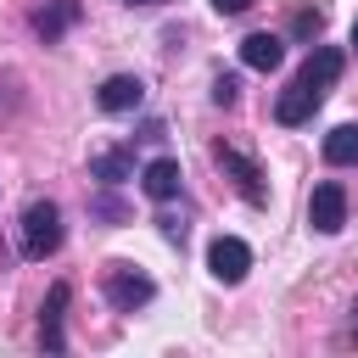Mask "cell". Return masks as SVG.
Returning a JSON list of instances; mask_svg holds the SVG:
<instances>
[{
    "label": "cell",
    "instance_id": "22",
    "mask_svg": "<svg viewBox=\"0 0 358 358\" xmlns=\"http://www.w3.org/2000/svg\"><path fill=\"white\" fill-rule=\"evenodd\" d=\"M123 6H157V0H123Z\"/></svg>",
    "mask_w": 358,
    "mask_h": 358
},
{
    "label": "cell",
    "instance_id": "4",
    "mask_svg": "<svg viewBox=\"0 0 358 358\" xmlns=\"http://www.w3.org/2000/svg\"><path fill=\"white\" fill-rule=\"evenodd\" d=\"M213 162L241 185V196H246L252 207H263V201H268V190H263V168H257L246 151H235V145H224V140H218V145H213Z\"/></svg>",
    "mask_w": 358,
    "mask_h": 358
},
{
    "label": "cell",
    "instance_id": "14",
    "mask_svg": "<svg viewBox=\"0 0 358 358\" xmlns=\"http://www.w3.org/2000/svg\"><path fill=\"white\" fill-rule=\"evenodd\" d=\"M319 151H324L330 168H358V123H336Z\"/></svg>",
    "mask_w": 358,
    "mask_h": 358
},
{
    "label": "cell",
    "instance_id": "11",
    "mask_svg": "<svg viewBox=\"0 0 358 358\" xmlns=\"http://www.w3.org/2000/svg\"><path fill=\"white\" fill-rule=\"evenodd\" d=\"M241 62H246L252 73H274V67L285 62V34H268V28L246 34V39H241Z\"/></svg>",
    "mask_w": 358,
    "mask_h": 358
},
{
    "label": "cell",
    "instance_id": "10",
    "mask_svg": "<svg viewBox=\"0 0 358 358\" xmlns=\"http://www.w3.org/2000/svg\"><path fill=\"white\" fill-rule=\"evenodd\" d=\"M78 17H84V6H78V0H45V6H34V17H28V22H34V34H39L45 45H56Z\"/></svg>",
    "mask_w": 358,
    "mask_h": 358
},
{
    "label": "cell",
    "instance_id": "2",
    "mask_svg": "<svg viewBox=\"0 0 358 358\" xmlns=\"http://www.w3.org/2000/svg\"><path fill=\"white\" fill-rule=\"evenodd\" d=\"M101 291H106V302H112L117 313H134V308H145V302L157 296V280H151L145 268H134V263H106Z\"/></svg>",
    "mask_w": 358,
    "mask_h": 358
},
{
    "label": "cell",
    "instance_id": "13",
    "mask_svg": "<svg viewBox=\"0 0 358 358\" xmlns=\"http://www.w3.org/2000/svg\"><path fill=\"white\" fill-rule=\"evenodd\" d=\"M90 179H101V185H123V179H134V151H129V145L95 151V157H90Z\"/></svg>",
    "mask_w": 358,
    "mask_h": 358
},
{
    "label": "cell",
    "instance_id": "21",
    "mask_svg": "<svg viewBox=\"0 0 358 358\" xmlns=\"http://www.w3.org/2000/svg\"><path fill=\"white\" fill-rule=\"evenodd\" d=\"M17 106V90H11V78H0V112H11Z\"/></svg>",
    "mask_w": 358,
    "mask_h": 358
},
{
    "label": "cell",
    "instance_id": "7",
    "mask_svg": "<svg viewBox=\"0 0 358 358\" xmlns=\"http://www.w3.org/2000/svg\"><path fill=\"white\" fill-rule=\"evenodd\" d=\"M95 106H101V112H140V106H145V78L112 73V78L95 90Z\"/></svg>",
    "mask_w": 358,
    "mask_h": 358
},
{
    "label": "cell",
    "instance_id": "15",
    "mask_svg": "<svg viewBox=\"0 0 358 358\" xmlns=\"http://www.w3.org/2000/svg\"><path fill=\"white\" fill-rule=\"evenodd\" d=\"M235 101H241V78L235 73H218L213 78V106H235Z\"/></svg>",
    "mask_w": 358,
    "mask_h": 358
},
{
    "label": "cell",
    "instance_id": "18",
    "mask_svg": "<svg viewBox=\"0 0 358 358\" xmlns=\"http://www.w3.org/2000/svg\"><path fill=\"white\" fill-rule=\"evenodd\" d=\"M252 6H257V0H213L218 17H241V11H252Z\"/></svg>",
    "mask_w": 358,
    "mask_h": 358
},
{
    "label": "cell",
    "instance_id": "9",
    "mask_svg": "<svg viewBox=\"0 0 358 358\" xmlns=\"http://www.w3.org/2000/svg\"><path fill=\"white\" fill-rule=\"evenodd\" d=\"M67 296H73V285H67V280H56V285H50V296H45V308H39V347H45V352H62V347H67V336H62Z\"/></svg>",
    "mask_w": 358,
    "mask_h": 358
},
{
    "label": "cell",
    "instance_id": "19",
    "mask_svg": "<svg viewBox=\"0 0 358 358\" xmlns=\"http://www.w3.org/2000/svg\"><path fill=\"white\" fill-rule=\"evenodd\" d=\"M95 213H101V218H123V207H117L112 196H101V201H95Z\"/></svg>",
    "mask_w": 358,
    "mask_h": 358
},
{
    "label": "cell",
    "instance_id": "12",
    "mask_svg": "<svg viewBox=\"0 0 358 358\" xmlns=\"http://www.w3.org/2000/svg\"><path fill=\"white\" fill-rule=\"evenodd\" d=\"M313 112H319V95H313L308 84H296V78H291V90H285V95L274 101V123H285V129H296V123H308Z\"/></svg>",
    "mask_w": 358,
    "mask_h": 358
},
{
    "label": "cell",
    "instance_id": "3",
    "mask_svg": "<svg viewBox=\"0 0 358 358\" xmlns=\"http://www.w3.org/2000/svg\"><path fill=\"white\" fill-rule=\"evenodd\" d=\"M246 268H252V246H246L241 235H213V246H207V274H213L218 285H241Z\"/></svg>",
    "mask_w": 358,
    "mask_h": 358
},
{
    "label": "cell",
    "instance_id": "16",
    "mask_svg": "<svg viewBox=\"0 0 358 358\" xmlns=\"http://www.w3.org/2000/svg\"><path fill=\"white\" fill-rule=\"evenodd\" d=\"M319 28H324V17H319V11H308V6L291 17V34H296V39H319Z\"/></svg>",
    "mask_w": 358,
    "mask_h": 358
},
{
    "label": "cell",
    "instance_id": "8",
    "mask_svg": "<svg viewBox=\"0 0 358 358\" xmlns=\"http://www.w3.org/2000/svg\"><path fill=\"white\" fill-rule=\"evenodd\" d=\"M140 190H145L151 201H173V196L185 190V168H179V157H151V162L140 168Z\"/></svg>",
    "mask_w": 358,
    "mask_h": 358
},
{
    "label": "cell",
    "instance_id": "20",
    "mask_svg": "<svg viewBox=\"0 0 358 358\" xmlns=\"http://www.w3.org/2000/svg\"><path fill=\"white\" fill-rule=\"evenodd\" d=\"M341 341H347V347H358V302H352V319H347V330H341Z\"/></svg>",
    "mask_w": 358,
    "mask_h": 358
},
{
    "label": "cell",
    "instance_id": "23",
    "mask_svg": "<svg viewBox=\"0 0 358 358\" xmlns=\"http://www.w3.org/2000/svg\"><path fill=\"white\" fill-rule=\"evenodd\" d=\"M352 50H358V17H352Z\"/></svg>",
    "mask_w": 358,
    "mask_h": 358
},
{
    "label": "cell",
    "instance_id": "5",
    "mask_svg": "<svg viewBox=\"0 0 358 358\" xmlns=\"http://www.w3.org/2000/svg\"><path fill=\"white\" fill-rule=\"evenodd\" d=\"M308 224H313L319 235H336V229L347 224V190H341L336 179L313 185V196H308Z\"/></svg>",
    "mask_w": 358,
    "mask_h": 358
},
{
    "label": "cell",
    "instance_id": "6",
    "mask_svg": "<svg viewBox=\"0 0 358 358\" xmlns=\"http://www.w3.org/2000/svg\"><path fill=\"white\" fill-rule=\"evenodd\" d=\"M341 67H347V56H341L336 45H313V50H308V62H302V73H296V84H308V90L324 101V95H330V84L341 78Z\"/></svg>",
    "mask_w": 358,
    "mask_h": 358
},
{
    "label": "cell",
    "instance_id": "17",
    "mask_svg": "<svg viewBox=\"0 0 358 358\" xmlns=\"http://www.w3.org/2000/svg\"><path fill=\"white\" fill-rule=\"evenodd\" d=\"M157 224H162V241H173V246H185V218H173V213H162Z\"/></svg>",
    "mask_w": 358,
    "mask_h": 358
},
{
    "label": "cell",
    "instance_id": "1",
    "mask_svg": "<svg viewBox=\"0 0 358 358\" xmlns=\"http://www.w3.org/2000/svg\"><path fill=\"white\" fill-rule=\"evenodd\" d=\"M17 246H22V257H34V263H45V257L62 252V207H56L50 196H39V201L22 207V218H17Z\"/></svg>",
    "mask_w": 358,
    "mask_h": 358
}]
</instances>
